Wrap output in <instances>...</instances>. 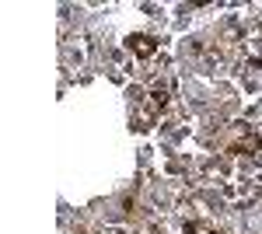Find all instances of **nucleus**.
<instances>
[{"mask_svg": "<svg viewBox=\"0 0 262 234\" xmlns=\"http://www.w3.org/2000/svg\"><path fill=\"white\" fill-rule=\"evenodd\" d=\"M130 46L136 56H143V60H150L154 53H157V42H154V35H143V32H136V35H130Z\"/></svg>", "mask_w": 262, "mask_h": 234, "instance_id": "1", "label": "nucleus"}, {"mask_svg": "<svg viewBox=\"0 0 262 234\" xmlns=\"http://www.w3.org/2000/svg\"><path fill=\"white\" fill-rule=\"evenodd\" d=\"M168 98H171V87H168V84H157V87L150 91V101H154L157 108H164V105H168Z\"/></svg>", "mask_w": 262, "mask_h": 234, "instance_id": "2", "label": "nucleus"}]
</instances>
